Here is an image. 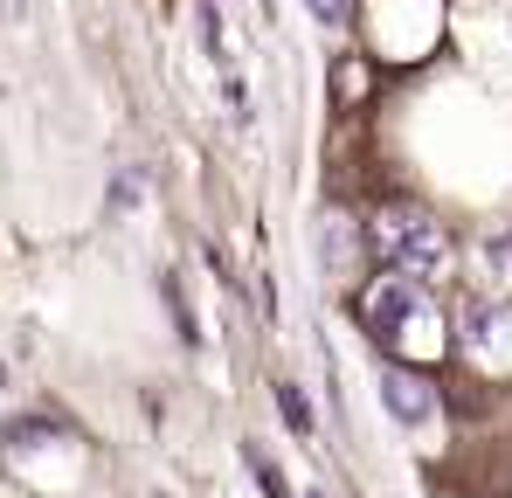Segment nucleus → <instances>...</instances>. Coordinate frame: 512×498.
Masks as SVG:
<instances>
[{
    "instance_id": "8",
    "label": "nucleus",
    "mask_w": 512,
    "mask_h": 498,
    "mask_svg": "<svg viewBox=\"0 0 512 498\" xmlns=\"http://www.w3.org/2000/svg\"><path fill=\"white\" fill-rule=\"evenodd\" d=\"M194 14H201V49L215 56V49H222V7H215V0H201Z\"/></svg>"
},
{
    "instance_id": "6",
    "label": "nucleus",
    "mask_w": 512,
    "mask_h": 498,
    "mask_svg": "<svg viewBox=\"0 0 512 498\" xmlns=\"http://www.w3.org/2000/svg\"><path fill=\"white\" fill-rule=\"evenodd\" d=\"M277 409H284V422H291V429H298V436H305V429H312V402H305V395H298V388H291V381H277Z\"/></svg>"
},
{
    "instance_id": "4",
    "label": "nucleus",
    "mask_w": 512,
    "mask_h": 498,
    "mask_svg": "<svg viewBox=\"0 0 512 498\" xmlns=\"http://www.w3.org/2000/svg\"><path fill=\"white\" fill-rule=\"evenodd\" d=\"M464 339H471V353H506L512 346V305L471 298V305H464Z\"/></svg>"
},
{
    "instance_id": "1",
    "label": "nucleus",
    "mask_w": 512,
    "mask_h": 498,
    "mask_svg": "<svg viewBox=\"0 0 512 498\" xmlns=\"http://www.w3.org/2000/svg\"><path fill=\"white\" fill-rule=\"evenodd\" d=\"M360 319H367V332H374L388 353H402V360H423L429 339H436V305L423 298L416 277H381V284L367 291Z\"/></svg>"
},
{
    "instance_id": "7",
    "label": "nucleus",
    "mask_w": 512,
    "mask_h": 498,
    "mask_svg": "<svg viewBox=\"0 0 512 498\" xmlns=\"http://www.w3.org/2000/svg\"><path fill=\"white\" fill-rule=\"evenodd\" d=\"M243 457H250L256 485H263V492H270V498H291V485H284V471H277V464H270V457H263V450H256V443H250V450H243Z\"/></svg>"
},
{
    "instance_id": "12",
    "label": "nucleus",
    "mask_w": 512,
    "mask_h": 498,
    "mask_svg": "<svg viewBox=\"0 0 512 498\" xmlns=\"http://www.w3.org/2000/svg\"><path fill=\"white\" fill-rule=\"evenodd\" d=\"M0 381H7V367H0Z\"/></svg>"
},
{
    "instance_id": "2",
    "label": "nucleus",
    "mask_w": 512,
    "mask_h": 498,
    "mask_svg": "<svg viewBox=\"0 0 512 498\" xmlns=\"http://www.w3.org/2000/svg\"><path fill=\"white\" fill-rule=\"evenodd\" d=\"M374 243H381V256H388V270L395 277H436L443 270V229H436V215L429 208H416V201H395V208H381V222H374Z\"/></svg>"
},
{
    "instance_id": "9",
    "label": "nucleus",
    "mask_w": 512,
    "mask_h": 498,
    "mask_svg": "<svg viewBox=\"0 0 512 498\" xmlns=\"http://www.w3.org/2000/svg\"><path fill=\"white\" fill-rule=\"evenodd\" d=\"M319 28H346V0H305Z\"/></svg>"
},
{
    "instance_id": "11",
    "label": "nucleus",
    "mask_w": 512,
    "mask_h": 498,
    "mask_svg": "<svg viewBox=\"0 0 512 498\" xmlns=\"http://www.w3.org/2000/svg\"><path fill=\"white\" fill-rule=\"evenodd\" d=\"M305 498H326V492H305Z\"/></svg>"
},
{
    "instance_id": "5",
    "label": "nucleus",
    "mask_w": 512,
    "mask_h": 498,
    "mask_svg": "<svg viewBox=\"0 0 512 498\" xmlns=\"http://www.w3.org/2000/svg\"><path fill=\"white\" fill-rule=\"evenodd\" d=\"M346 263H353V229H346L340 215H326V222H319V270L340 277Z\"/></svg>"
},
{
    "instance_id": "10",
    "label": "nucleus",
    "mask_w": 512,
    "mask_h": 498,
    "mask_svg": "<svg viewBox=\"0 0 512 498\" xmlns=\"http://www.w3.org/2000/svg\"><path fill=\"white\" fill-rule=\"evenodd\" d=\"M0 14H7V21H21V0H0Z\"/></svg>"
},
{
    "instance_id": "3",
    "label": "nucleus",
    "mask_w": 512,
    "mask_h": 498,
    "mask_svg": "<svg viewBox=\"0 0 512 498\" xmlns=\"http://www.w3.org/2000/svg\"><path fill=\"white\" fill-rule=\"evenodd\" d=\"M374 395H381V409L395 415L402 429H423L429 415H436V388H429L423 374H409L402 360H388V367H374Z\"/></svg>"
}]
</instances>
